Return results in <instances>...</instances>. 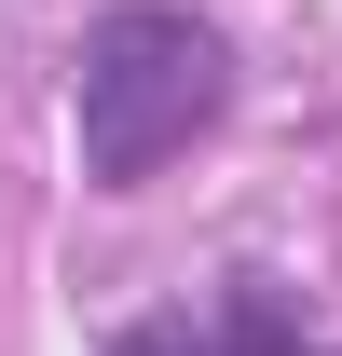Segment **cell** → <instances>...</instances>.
I'll list each match as a JSON object with an SVG mask.
<instances>
[{
	"label": "cell",
	"mask_w": 342,
	"mask_h": 356,
	"mask_svg": "<svg viewBox=\"0 0 342 356\" xmlns=\"http://www.w3.org/2000/svg\"><path fill=\"white\" fill-rule=\"evenodd\" d=\"M219 110H233V55H219L206 14L124 0V14H96V28H83L69 124H83V178H96V192H151V178H165Z\"/></svg>",
	"instance_id": "obj_1"
},
{
	"label": "cell",
	"mask_w": 342,
	"mask_h": 356,
	"mask_svg": "<svg viewBox=\"0 0 342 356\" xmlns=\"http://www.w3.org/2000/svg\"><path fill=\"white\" fill-rule=\"evenodd\" d=\"M124 356H329V343H301L288 315H274V288H260V274H233L206 329H151V343H124Z\"/></svg>",
	"instance_id": "obj_2"
}]
</instances>
